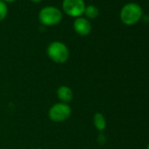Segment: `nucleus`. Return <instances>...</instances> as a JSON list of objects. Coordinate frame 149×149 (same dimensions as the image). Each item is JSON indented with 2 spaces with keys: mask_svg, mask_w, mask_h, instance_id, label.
<instances>
[{
  "mask_svg": "<svg viewBox=\"0 0 149 149\" xmlns=\"http://www.w3.org/2000/svg\"><path fill=\"white\" fill-rule=\"evenodd\" d=\"M93 124L96 129L99 132H103L106 128V119L100 112H97L93 116Z\"/></svg>",
  "mask_w": 149,
  "mask_h": 149,
  "instance_id": "nucleus-8",
  "label": "nucleus"
},
{
  "mask_svg": "<svg viewBox=\"0 0 149 149\" xmlns=\"http://www.w3.org/2000/svg\"><path fill=\"white\" fill-rule=\"evenodd\" d=\"M48 58L57 64L65 63L69 59V50L68 47L61 41L51 42L47 48Z\"/></svg>",
  "mask_w": 149,
  "mask_h": 149,
  "instance_id": "nucleus-1",
  "label": "nucleus"
},
{
  "mask_svg": "<svg viewBox=\"0 0 149 149\" xmlns=\"http://www.w3.org/2000/svg\"><path fill=\"white\" fill-rule=\"evenodd\" d=\"M146 149H149V144L147 145V148H146Z\"/></svg>",
  "mask_w": 149,
  "mask_h": 149,
  "instance_id": "nucleus-13",
  "label": "nucleus"
},
{
  "mask_svg": "<svg viewBox=\"0 0 149 149\" xmlns=\"http://www.w3.org/2000/svg\"><path fill=\"white\" fill-rule=\"evenodd\" d=\"M39 19L45 26H54L61 21L62 13L61 10L54 6H46L40 11Z\"/></svg>",
  "mask_w": 149,
  "mask_h": 149,
  "instance_id": "nucleus-3",
  "label": "nucleus"
},
{
  "mask_svg": "<svg viewBox=\"0 0 149 149\" xmlns=\"http://www.w3.org/2000/svg\"><path fill=\"white\" fill-rule=\"evenodd\" d=\"M38 149H41V148H38Z\"/></svg>",
  "mask_w": 149,
  "mask_h": 149,
  "instance_id": "nucleus-14",
  "label": "nucleus"
},
{
  "mask_svg": "<svg viewBox=\"0 0 149 149\" xmlns=\"http://www.w3.org/2000/svg\"><path fill=\"white\" fill-rule=\"evenodd\" d=\"M74 30L80 36H87L91 33L92 26L89 19L84 17H78L74 20Z\"/></svg>",
  "mask_w": 149,
  "mask_h": 149,
  "instance_id": "nucleus-6",
  "label": "nucleus"
},
{
  "mask_svg": "<svg viewBox=\"0 0 149 149\" xmlns=\"http://www.w3.org/2000/svg\"><path fill=\"white\" fill-rule=\"evenodd\" d=\"M56 95L60 100L61 103L68 104L73 99V91L71 88H69L67 85H61L57 89Z\"/></svg>",
  "mask_w": 149,
  "mask_h": 149,
  "instance_id": "nucleus-7",
  "label": "nucleus"
},
{
  "mask_svg": "<svg viewBox=\"0 0 149 149\" xmlns=\"http://www.w3.org/2000/svg\"><path fill=\"white\" fill-rule=\"evenodd\" d=\"M84 0H63L62 10L63 12L73 18L81 17L85 10Z\"/></svg>",
  "mask_w": 149,
  "mask_h": 149,
  "instance_id": "nucleus-5",
  "label": "nucleus"
},
{
  "mask_svg": "<svg viewBox=\"0 0 149 149\" xmlns=\"http://www.w3.org/2000/svg\"><path fill=\"white\" fill-rule=\"evenodd\" d=\"M142 17V9L136 3H128L120 11V19L126 26H132L139 21Z\"/></svg>",
  "mask_w": 149,
  "mask_h": 149,
  "instance_id": "nucleus-2",
  "label": "nucleus"
},
{
  "mask_svg": "<svg viewBox=\"0 0 149 149\" xmlns=\"http://www.w3.org/2000/svg\"><path fill=\"white\" fill-rule=\"evenodd\" d=\"M32 2H34V3H40V2H41L42 0H31Z\"/></svg>",
  "mask_w": 149,
  "mask_h": 149,
  "instance_id": "nucleus-12",
  "label": "nucleus"
},
{
  "mask_svg": "<svg viewBox=\"0 0 149 149\" xmlns=\"http://www.w3.org/2000/svg\"><path fill=\"white\" fill-rule=\"evenodd\" d=\"M7 13H8L7 5L4 1H2V0H0V21L4 20L6 18Z\"/></svg>",
  "mask_w": 149,
  "mask_h": 149,
  "instance_id": "nucleus-10",
  "label": "nucleus"
},
{
  "mask_svg": "<svg viewBox=\"0 0 149 149\" xmlns=\"http://www.w3.org/2000/svg\"><path fill=\"white\" fill-rule=\"evenodd\" d=\"M72 110L68 104L56 103L53 104L48 111V117L50 120L55 123H61L66 121L71 116Z\"/></svg>",
  "mask_w": 149,
  "mask_h": 149,
  "instance_id": "nucleus-4",
  "label": "nucleus"
},
{
  "mask_svg": "<svg viewBox=\"0 0 149 149\" xmlns=\"http://www.w3.org/2000/svg\"><path fill=\"white\" fill-rule=\"evenodd\" d=\"M2 1H4L6 4V3H13V2L17 1V0H2Z\"/></svg>",
  "mask_w": 149,
  "mask_h": 149,
  "instance_id": "nucleus-11",
  "label": "nucleus"
},
{
  "mask_svg": "<svg viewBox=\"0 0 149 149\" xmlns=\"http://www.w3.org/2000/svg\"><path fill=\"white\" fill-rule=\"evenodd\" d=\"M84 14L85 15L87 19H94L97 18V16L99 15V10L97 6H95L93 5H90V6L85 7Z\"/></svg>",
  "mask_w": 149,
  "mask_h": 149,
  "instance_id": "nucleus-9",
  "label": "nucleus"
}]
</instances>
